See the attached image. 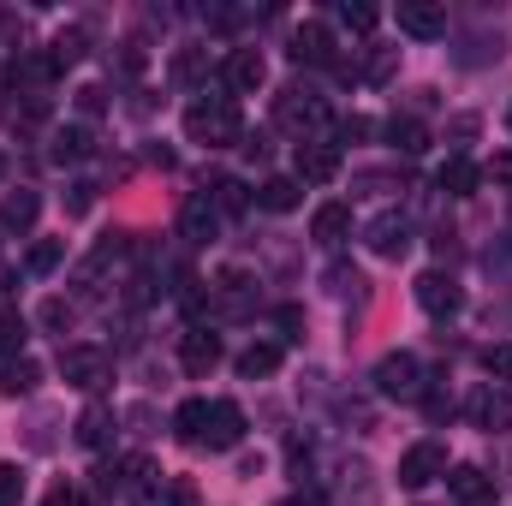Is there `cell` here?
<instances>
[{
	"label": "cell",
	"mask_w": 512,
	"mask_h": 506,
	"mask_svg": "<svg viewBox=\"0 0 512 506\" xmlns=\"http://www.w3.org/2000/svg\"><path fill=\"white\" fill-rule=\"evenodd\" d=\"M239 131H245V120H239L233 96H197L185 108V137L203 149H227V143H239Z\"/></svg>",
	"instance_id": "6da1fadb"
},
{
	"label": "cell",
	"mask_w": 512,
	"mask_h": 506,
	"mask_svg": "<svg viewBox=\"0 0 512 506\" xmlns=\"http://www.w3.org/2000/svg\"><path fill=\"white\" fill-rule=\"evenodd\" d=\"M423 387H429V376H423V364H417L411 352H387L382 364H376V393H382V399L417 405V399H423Z\"/></svg>",
	"instance_id": "7a4b0ae2"
},
{
	"label": "cell",
	"mask_w": 512,
	"mask_h": 506,
	"mask_svg": "<svg viewBox=\"0 0 512 506\" xmlns=\"http://www.w3.org/2000/svg\"><path fill=\"white\" fill-rule=\"evenodd\" d=\"M274 120L286 131H298V143H304V137H316V131L328 126V102H322L316 90H298V84H292V90L274 96Z\"/></svg>",
	"instance_id": "3957f363"
},
{
	"label": "cell",
	"mask_w": 512,
	"mask_h": 506,
	"mask_svg": "<svg viewBox=\"0 0 512 506\" xmlns=\"http://www.w3.org/2000/svg\"><path fill=\"white\" fill-rule=\"evenodd\" d=\"M60 376L72 381L78 393H102V387L114 381V358H108L102 346H66V352H60Z\"/></svg>",
	"instance_id": "277c9868"
},
{
	"label": "cell",
	"mask_w": 512,
	"mask_h": 506,
	"mask_svg": "<svg viewBox=\"0 0 512 506\" xmlns=\"http://www.w3.org/2000/svg\"><path fill=\"white\" fill-rule=\"evenodd\" d=\"M334 173H340V143L304 137V143L292 149V179H298V185H328Z\"/></svg>",
	"instance_id": "5b68a950"
},
{
	"label": "cell",
	"mask_w": 512,
	"mask_h": 506,
	"mask_svg": "<svg viewBox=\"0 0 512 506\" xmlns=\"http://www.w3.org/2000/svg\"><path fill=\"white\" fill-rule=\"evenodd\" d=\"M239 441H245V411H239L233 399H209V423H203V441H197V447L233 453Z\"/></svg>",
	"instance_id": "8992f818"
},
{
	"label": "cell",
	"mask_w": 512,
	"mask_h": 506,
	"mask_svg": "<svg viewBox=\"0 0 512 506\" xmlns=\"http://www.w3.org/2000/svg\"><path fill=\"white\" fill-rule=\"evenodd\" d=\"M435 477H447V447H441V441H417V447H405V459H399V483H405V489H429Z\"/></svg>",
	"instance_id": "52a82bcc"
},
{
	"label": "cell",
	"mask_w": 512,
	"mask_h": 506,
	"mask_svg": "<svg viewBox=\"0 0 512 506\" xmlns=\"http://www.w3.org/2000/svg\"><path fill=\"white\" fill-rule=\"evenodd\" d=\"M465 411H471V423H477V429H495V435H507V429H512V387L483 381V387L465 399Z\"/></svg>",
	"instance_id": "ba28073f"
},
{
	"label": "cell",
	"mask_w": 512,
	"mask_h": 506,
	"mask_svg": "<svg viewBox=\"0 0 512 506\" xmlns=\"http://www.w3.org/2000/svg\"><path fill=\"white\" fill-rule=\"evenodd\" d=\"M286 54H292L298 66H340V54H334V30L316 24V18L292 30V48H286Z\"/></svg>",
	"instance_id": "9c48e42d"
},
{
	"label": "cell",
	"mask_w": 512,
	"mask_h": 506,
	"mask_svg": "<svg viewBox=\"0 0 512 506\" xmlns=\"http://www.w3.org/2000/svg\"><path fill=\"white\" fill-rule=\"evenodd\" d=\"M179 364H185V376H209L221 364V334H209L203 322H191L179 334Z\"/></svg>",
	"instance_id": "30bf717a"
},
{
	"label": "cell",
	"mask_w": 512,
	"mask_h": 506,
	"mask_svg": "<svg viewBox=\"0 0 512 506\" xmlns=\"http://www.w3.org/2000/svg\"><path fill=\"white\" fill-rule=\"evenodd\" d=\"M417 304H423L429 316H459L465 292H459V280H453V274L429 268V274H417Z\"/></svg>",
	"instance_id": "8fae6325"
},
{
	"label": "cell",
	"mask_w": 512,
	"mask_h": 506,
	"mask_svg": "<svg viewBox=\"0 0 512 506\" xmlns=\"http://www.w3.org/2000/svg\"><path fill=\"white\" fill-rule=\"evenodd\" d=\"M221 78H227V90H233V96H256V90L268 84V66H262V54H256V48H233V54H227V66H221Z\"/></svg>",
	"instance_id": "7c38bea8"
},
{
	"label": "cell",
	"mask_w": 512,
	"mask_h": 506,
	"mask_svg": "<svg viewBox=\"0 0 512 506\" xmlns=\"http://www.w3.org/2000/svg\"><path fill=\"white\" fill-rule=\"evenodd\" d=\"M120 251H126V239H102L96 251H90L84 262H78V268H72V286H78L84 298H96V292H102V274L120 262Z\"/></svg>",
	"instance_id": "4fadbf2b"
},
{
	"label": "cell",
	"mask_w": 512,
	"mask_h": 506,
	"mask_svg": "<svg viewBox=\"0 0 512 506\" xmlns=\"http://www.w3.org/2000/svg\"><path fill=\"white\" fill-rule=\"evenodd\" d=\"M364 245H370L376 256H405L411 251V221L387 209V215H376V221L364 227Z\"/></svg>",
	"instance_id": "5bb4252c"
},
{
	"label": "cell",
	"mask_w": 512,
	"mask_h": 506,
	"mask_svg": "<svg viewBox=\"0 0 512 506\" xmlns=\"http://www.w3.org/2000/svg\"><path fill=\"white\" fill-rule=\"evenodd\" d=\"M447 489L459 506H495V477L477 465H447Z\"/></svg>",
	"instance_id": "9a60e30c"
},
{
	"label": "cell",
	"mask_w": 512,
	"mask_h": 506,
	"mask_svg": "<svg viewBox=\"0 0 512 506\" xmlns=\"http://www.w3.org/2000/svg\"><path fill=\"white\" fill-rule=\"evenodd\" d=\"M399 30L405 36H447V6L441 0H399Z\"/></svg>",
	"instance_id": "2e32d148"
},
{
	"label": "cell",
	"mask_w": 512,
	"mask_h": 506,
	"mask_svg": "<svg viewBox=\"0 0 512 506\" xmlns=\"http://www.w3.org/2000/svg\"><path fill=\"white\" fill-rule=\"evenodd\" d=\"M215 227H221V209H215V197H185V209H179V233L191 239V245H209L215 239Z\"/></svg>",
	"instance_id": "e0dca14e"
},
{
	"label": "cell",
	"mask_w": 512,
	"mask_h": 506,
	"mask_svg": "<svg viewBox=\"0 0 512 506\" xmlns=\"http://www.w3.org/2000/svg\"><path fill=\"white\" fill-rule=\"evenodd\" d=\"M251 286H256V280L245 274V268H221V280L209 286V304H221L227 316H245V310H251V298H256Z\"/></svg>",
	"instance_id": "ac0fdd59"
},
{
	"label": "cell",
	"mask_w": 512,
	"mask_h": 506,
	"mask_svg": "<svg viewBox=\"0 0 512 506\" xmlns=\"http://www.w3.org/2000/svg\"><path fill=\"white\" fill-rule=\"evenodd\" d=\"M310 239H316L322 251H340V245L352 239V209H346V203H322L316 221H310Z\"/></svg>",
	"instance_id": "d6986e66"
},
{
	"label": "cell",
	"mask_w": 512,
	"mask_h": 506,
	"mask_svg": "<svg viewBox=\"0 0 512 506\" xmlns=\"http://www.w3.org/2000/svg\"><path fill=\"white\" fill-rule=\"evenodd\" d=\"M477 185H483V167L465 161V155H447V167L435 173V191L441 197H477Z\"/></svg>",
	"instance_id": "ffe728a7"
},
{
	"label": "cell",
	"mask_w": 512,
	"mask_h": 506,
	"mask_svg": "<svg viewBox=\"0 0 512 506\" xmlns=\"http://www.w3.org/2000/svg\"><path fill=\"white\" fill-rule=\"evenodd\" d=\"M36 215H42V197H36V191H24V185H18V191H6V197H0V233H30V227H36Z\"/></svg>",
	"instance_id": "44dd1931"
},
{
	"label": "cell",
	"mask_w": 512,
	"mask_h": 506,
	"mask_svg": "<svg viewBox=\"0 0 512 506\" xmlns=\"http://www.w3.org/2000/svg\"><path fill=\"white\" fill-rule=\"evenodd\" d=\"M256 203H262V209H274V215H292V209H298V203H304V185H298V179H286V173H280V179H268V185H262V191H256Z\"/></svg>",
	"instance_id": "7402d4cb"
},
{
	"label": "cell",
	"mask_w": 512,
	"mask_h": 506,
	"mask_svg": "<svg viewBox=\"0 0 512 506\" xmlns=\"http://www.w3.org/2000/svg\"><path fill=\"white\" fill-rule=\"evenodd\" d=\"M114 429H120V423H114V411H108V405H90V411L78 417V447H108V441H114Z\"/></svg>",
	"instance_id": "603a6c76"
},
{
	"label": "cell",
	"mask_w": 512,
	"mask_h": 506,
	"mask_svg": "<svg viewBox=\"0 0 512 506\" xmlns=\"http://www.w3.org/2000/svg\"><path fill=\"white\" fill-rule=\"evenodd\" d=\"M387 137H393L399 155H423L429 149V131H423V120H411V114H393L387 120Z\"/></svg>",
	"instance_id": "cb8c5ba5"
},
{
	"label": "cell",
	"mask_w": 512,
	"mask_h": 506,
	"mask_svg": "<svg viewBox=\"0 0 512 506\" xmlns=\"http://www.w3.org/2000/svg\"><path fill=\"white\" fill-rule=\"evenodd\" d=\"M24 340H30V322H24V310L0 304V358H24Z\"/></svg>",
	"instance_id": "d4e9b609"
},
{
	"label": "cell",
	"mask_w": 512,
	"mask_h": 506,
	"mask_svg": "<svg viewBox=\"0 0 512 506\" xmlns=\"http://www.w3.org/2000/svg\"><path fill=\"white\" fill-rule=\"evenodd\" d=\"M280 370V346H268V340H256V346H245L239 352V376L256 381V376H274Z\"/></svg>",
	"instance_id": "484cf974"
},
{
	"label": "cell",
	"mask_w": 512,
	"mask_h": 506,
	"mask_svg": "<svg viewBox=\"0 0 512 506\" xmlns=\"http://www.w3.org/2000/svg\"><path fill=\"white\" fill-rule=\"evenodd\" d=\"M90 149H96V143H90V126H60L48 155H54V161H84Z\"/></svg>",
	"instance_id": "4316f807"
},
{
	"label": "cell",
	"mask_w": 512,
	"mask_h": 506,
	"mask_svg": "<svg viewBox=\"0 0 512 506\" xmlns=\"http://www.w3.org/2000/svg\"><path fill=\"white\" fill-rule=\"evenodd\" d=\"M203 423H209V399H185L179 411H173V429H179V441H203Z\"/></svg>",
	"instance_id": "83f0119b"
},
{
	"label": "cell",
	"mask_w": 512,
	"mask_h": 506,
	"mask_svg": "<svg viewBox=\"0 0 512 506\" xmlns=\"http://www.w3.org/2000/svg\"><path fill=\"white\" fill-rule=\"evenodd\" d=\"M42 381V364L36 358H12L6 370H0V393H30Z\"/></svg>",
	"instance_id": "f1b7e54d"
},
{
	"label": "cell",
	"mask_w": 512,
	"mask_h": 506,
	"mask_svg": "<svg viewBox=\"0 0 512 506\" xmlns=\"http://www.w3.org/2000/svg\"><path fill=\"white\" fill-rule=\"evenodd\" d=\"M84 42H90L84 30H60V36H54V48H48L54 72H60V66H78V60H84Z\"/></svg>",
	"instance_id": "f546056e"
},
{
	"label": "cell",
	"mask_w": 512,
	"mask_h": 506,
	"mask_svg": "<svg viewBox=\"0 0 512 506\" xmlns=\"http://www.w3.org/2000/svg\"><path fill=\"white\" fill-rule=\"evenodd\" d=\"M393 66H399V48H370V60H364V72H358V78L387 84V78H393Z\"/></svg>",
	"instance_id": "4dcf8cb0"
},
{
	"label": "cell",
	"mask_w": 512,
	"mask_h": 506,
	"mask_svg": "<svg viewBox=\"0 0 512 506\" xmlns=\"http://www.w3.org/2000/svg\"><path fill=\"white\" fill-rule=\"evenodd\" d=\"M483 370H489L495 387H512V346H489L483 352Z\"/></svg>",
	"instance_id": "1f68e13d"
},
{
	"label": "cell",
	"mask_w": 512,
	"mask_h": 506,
	"mask_svg": "<svg viewBox=\"0 0 512 506\" xmlns=\"http://www.w3.org/2000/svg\"><path fill=\"white\" fill-rule=\"evenodd\" d=\"M215 209H227V215H245V209H251L245 185H239V179H221V185H215Z\"/></svg>",
	"instance_id": "d6a6232c"
},
{
	"label": "cell",
	"mask_w": 512,
	"mask_h": 506,
	"mask_svg": "<svg viewBox=\"0 0 512 506\" xmlns=\"http://www.w3.org/2000/svg\"><path fill=\"white\" fill-rule=\"evenodd\" d=\"M340 24H352V30H376V24H382V12H376V6H364V0H358V6H352V0H340Z\"/></svg>",
	"instance_id": "836d02e7"
},
{
	"label": "cell",
	"mask_w": 512,
	"mask_h": 506,
	"mask_svg": "<svg viewBox=\"0 0 512 506\" xmlns=\"http://www.w3.org/2000/svg\"><path fill=\"white\" fill-rule=\"evenodd\" d=\"M328 292H340V298H346V292H358V298H364V274H358V268H346V262H334V268H328Z\"/></svg>",
	"instance_id": "e575fe53"
},
{
	"label": "cell",
	"mask_w": 512,
	"mask_h": 506,
	"mask_svg": "<svg viewBox=\"0 0 512 506\" xmlns=\"http://www.w3.org/2000/svg\"><path fill=\"white\" fill-rule=\"evenodd\" d=\"M60 256H66V245H60V239H48V245H36V251H30L24 268H30V274H54V268H60Z\"/></svg>",
	"instance_id": "d590c367"
},
{
	"label": "cell",
	"mask_w": 512,
	"mask_h": 506,
	"mask_svg": "<svg viewBox=\"0 0 512 506\" xmlns=\"http://www.w3.org/2000/svg\"><path fill=\"white\" fill-rule=\"evenodd\" d=\"M149 506H197V489L191 483H155V501Z\"/></svg>",
	"instance_id": "8d00e7d4"
},
{
	"label": "cell",
	"mask_w": 512,
	"mask_h": 506,
	"mask_svg": "<svg viewBox=\"0 0 512 506\" xmlns=\"http://www.w3.org/2000/svg\"><path fill=\"white\" fill-rule=\"evenodd\" d=\"M72 316H78V310H72L66 298H48V304H42V328H54V334H66V328H72Z\"/></svg>",
	"instance_id": "74e56055"
},
{
	"label": "cell",
	"mask_w": 512,
	"mask_h": 506,
	"mask_svg": "<svg viewBox=\"0 0 512 506\" xmlns=\"http://www.w3.org/2000/svg\"><path fill=\"white\" fill-rule=\"evenodd\" d=\"M18 495H24V471L0 465V506H18Z\"/></svg>",
	"instance_id": "f35d334b"
},
{
	"label": "cell",
	"mask_w": 512,
	"mask_h": 506,
	"mask_svg": "<svg viewBox=\"0 0 512 506\" xmlns=\"http://www.w3.org/2000/svg\"><path fill=\"white\" fill-rule=\"evenodd\" d=\"M173 72H179V78H197V72H203V48H179Z\"/></svg>",
	"instance_id": "ab89813d"
},
{
	"label": "cell",
	"mask_w": 512,
	"mask_h": 506,
	"mask_svg": "<svg viewBox=\"0 0 512 506\" xmlns=\"http://www.w3.org/2000/svg\"><path fill=\"white\" fill-rule=\"evenodd\" d=\"M90 203H96V185H72V197H66V209H72V215H84Z\"/></svg>",
	"instance_id": "60d3db41"
},
{
	"label": "cell",
	"mask_w": 512,
	"mask_h": 506,
	"mask_svg": "<svg viewBox=\"0 0 512 506\" xmlns=\"http://www.w3.org/2000/svg\"><path fill=\"white\" fill-rule=\"evenodd\" d=\"M370 120H364V114H352V120H346V126H340V143H358V137H370Z\"/></svg>",
	"instance_id": "b9f144b4"
},
{
	"label": "cell",
	"mask_w": 512,
	"mask_h": 506,
	"mask_svg": "<svg viewBox=\"0 0 512 506\" xmlns=\"http://www.w3.org/2000/svg\"><path fill=\"white\" fill-rule=\"evenodd\" d=\"M489 179H501V185H512V149H501V155L489 161Z\"/></svg>",
	"instance_id": "7bdbcfd3"
},
{
	"label": "cell",
	"mask_w": 512,
	"mask_h": 506,
	"mask_svg": "<svg viewBox=\"0 0 512 506\" xmlns=\"http://www.w3.org/2000/svg\"><path fill=\"white\" fill-rule=\"evenodd\" d=\"M42 506H90V501H84L78 489H66V483H60V489H54V495H48V501H42Z\"/></svg>",
	"instance_id": "ee69618b"
},
{
	"label": "cell",
	"mask_w": 512,
	"mask_h": 506,
	"mask_svg": "<svg viewBox=\"0 0 512 506\" xmlns=\"http://www.w3.org/2000/svg\"><path fill=\"white\" fill-rule=\"evenodd\" d=\"M78 108L84 114H102V90H78Z\"/></svg>",
	"instance_id": "f6af8a7d"
},
{
	"label": "cell",
	"mask_w": 512,
	"mask_h": 506,
	"mask_svg": "<svg viewBox=\"0 0 512 506\" xmlns=\"http://www.w3.org/2000/svg\"><path fill=\"white\" fill-rule=\"evenodd\" d=\"M507 131H512V108H507Z\"/></svg>",
	"instance_id": "bcb514c9"
},
{
	"label": "cell",
	"mask_w": 512,
	"mask_h": 506,
	"mask_svg": "<svg viewBox=\"0 0 512 506\" xmlns=\"http://www.w3.org/2000/svg\"><path fill=\"white\" fill-rule=\"evenodd\" d=\"M0 173H6V167H0Z\"/></svg>",
	"instance_id": "7dc6e473"
}]
</instances>
